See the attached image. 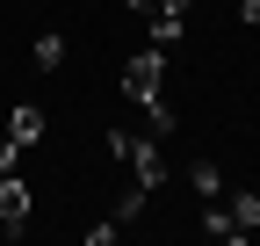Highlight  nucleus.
Returning <instances> with one entry per match:
<instances>
[{"instance_id":"obj_5","label":"nucleus","mask_w":260,"mask_h":246,"mask_svg":"<svg viewBox=\"0 0 260 246\" xmlns=\"http://www.w3.org/2000/svg\"><path fill=\"white\" fill-rule=\"evenodd\" d=\"M145 22H152V44H159V51H174V44L188 37V15H174V8H152Z\"/></svg>"},{"instance_id":"obj_11","label":"nucleus","mask_w":260,"mask_h":246,"mask_svg":"<svg viewBox=\"0 0 260 246\" xmlns=\"http://www.w3.org/2000/svg\"><path fill=\"white\" fill-rule=\"evenodd\" d=\"M239 22H253V29H260V0H246V8H239Z\"/></svg>"},{"instance_id":"obj_7","label":"nucleus","mask_w":260,"mask_h":246,"mask_svg":"<svg viewBox=\"0 0 260 246\" xmlns=\"http://www.w3.org/2000/svg\"><path fill=\"white\" fill-rule=\"evenodd\" d=\"M29 58H37L44 73H58V66H65V37H58V29H44V37L29 44Z\"/></svg>"},{"instance_id":"obj_10","label":"nucleus","mask_w":260,"mask_h":246,"mask_svg":"<svg viewBox=\"0 0 260 246\" xmlns=\"http://www.w3.org/2000/svg\"><path fill=\"white\" fill-rule=\"evenodd\" d=\"M15 152H22L15 138H0V174H15Z\"/></svg>"},{"instance_id":"obj_4","label":"nucleus","mask_w":260,"mask_h":246,"mask_svg":"<svg viewBox=\"0 0 260 246\" xmlns=\"http://www.w3.org/2000/svg\"><path fill=\"white\" fill-rule=\"evenodd\" d=\"M217 203H224V218L239 225V239L260 232V196H253V189H232V196H217Z\"/></svg>"},{"instance_id":"obj_3","label":"nucleus","mask_w":260,"mask_h":246,"mask_svg":"<svg viewBox=\"0 0 260 246\" xmlns=\"http://www.w3.org/2000/svg\"><path fill=\"white\" fill-rule=\"evenodd\" d=\"M29 225V181L0 174V232H22Z\"/></svg>"},{"instance_id":"obj_9","label":"nucleus","mask_w":260,"mask_h":246,"mask_svg":"<svg viewBox=\"0 0 260 246\" xmlns=\"http://www.w3.org/2000/svg\"><path fill=\"white\" fill-rule=\"evenodd\" d=\"M145 203H152V189H138V181H130V189L116 196V218L130 225V218H145Z\"/></svg>"},{"instance_id":"obj_1","label":"nucleus","mask_w":260,"mask_h":246,"mask_svg":"<svg viewBox=\"0 0 260 246\" xmlns=\"http://www.w3.org/2000/svg\"><path fill=\"white\" fill-rule=\"evenodd\" d=\"M102 145H109L116 160L130 167V181H138V189H159V174H167V167H159V145H152V138H130V131H109Z\"/></svg>"},{"instance_id":"obj_6","label":"nucleus","mask_w":260,"mask_h":246,"mask_svg":"<svg viewBox=\"0 0 260 246\" xmlns=\"http://www.w3.org/2000/svg\"><path fill=\"white\" fill-rule=\"evenodd\" d=\"M8 138H15V145H44V109H29V102L8 109Z\"/></svg>"},{"instance_id":"obj_2","label":"nucleus","mask_w":260,"mask_h":246,"mask_svg":"<svg viewBox=\"0 0 260 246\" xmlns=\"http://www.w3.org/2000/svg\"><path fill=\"white\" fill-rule=\"evenodd\" d=\"M159 80H167V51L152 44V51H138V58L123 66V95L145 109V102H159Z\"/></svg>"},{"instance_id":"obj_8","label":"nucleus","mask_w":260,"mask_h":246,"mask_svg":"<svg viewBox=\"0 0 260 246\" xmlns=\"http://www.w3.org/2000/svg\"><path fill=\"white\" fill-rule=\"evenodd\" d=\"M188 181H195V196H203V203H217V196H224V174H217L210 160H203V167H188Z\"/></svg>"},{"instance_id":"obj_12","label":"nucleus","mask_w":260,"mask_h":246,"mask_svg":"<svg viewBox=\"0 0 260 246\" xmlns=\"http://www.w3.org/2000/svg\"><path fill=\"white\" fill-rule=\"evenodd\" d=\"M123 8H130V15H152V8H159V0H123Z\"/></svg>"}]
</instances>
